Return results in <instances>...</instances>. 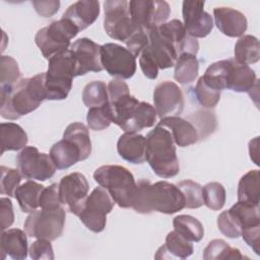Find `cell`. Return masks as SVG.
I'll return each mask as SVG.
<instances>
[{
  "mask_svg": "<svg viewBox=\"0 0 260 260\" xmlns=\"http://www.w3.org/2000/svg\"><path fill=\"white\" fill-rule=\"evenodd\" d=\"M63 138L73 142L80 150L81 159L84 160L91 154V140L88 128L80 122H73L69 124L64 133Z\"/></svg>",
  "mask_w": 260,
  "mask_h": 260,
  "instance_id": "1f68e13d",
  "label": "cell"
},
{
  "mask_svg": "<svg viewBox=\"0 0 260 260\" xmlns=\"http://www.w3.org/2000/svg\"><path fill=\"white\" fill-rule=\"evenodd\" d=\"M93 179L109 192L119 207L132 208L136 182L127 168L118 165L102 166L94 171Z\"/></svg>",
  "mask_w": 260,
  "mask_h": 260,
  "instance_id": "5b68a950",
  "label": "cell"
},
{
  "mask_svg": "<svg viewBox=\"0 0 260 260\" xmlns=\"http://www.w3.org/2000/svg\"><path fill=\"white\" fill-rule=\"evenodd\" d=\"M21 79L17 62L10 56L0 58V88H10Z\"/></svg>",
  "mask_w": 260,
  "mask_h": 260,
  "instance_id": "74e56055",
  "label": "cell"
},
{
  "mask_svg": "<svg viewBox=\"0 0 260 260\" xmlns=\"http://www.w3.org/2000/svg\"><path fill=\"white\" fill-rule=\"evenodd\" d=\"M256 85H258V79L255 71L249 65L240 64L234 58H230L226 89L249 93Z\"/></svg>",
  "mask_w": 260,
  "mask_h": 260,
  "instance_id": "ffe728a7",
  "label": "cell"
},
{
  "mask_svg": "<svg viewBox=\"0 0 260 260\" xmlns=\"http://www.w3.org/2000/svg\"><path fill=\"white\" fill-rule=\"evenodd\" d=\"M115 201L103 187H95L87 195L80 213L81 222L91 232L101 233L107 224V214L114 208Z\"/></svg>",
  "mask_w": 260,
  "mask_h": 260,
  "instance_id": "9c48e42d",
  "label": "cell"
},
{
  "mask_svg": "<svg viewBox=\"0 0 260 260\" xmlns=\"http://www.w3.org/2000/svg\"><path fill=\"white\" fill-rule=\"evenodd\" d=\"M32 6L37 13L43 17L53 16L60 7V2L57 0L53 1H31Z\"/></svg>",
  "mask_w": 260,
  "mask_h": 260,
  "instance_id": "f5cc1de1",
  "label": "cell"
},
{
  "mask_svg": "<svg viewBox=\"0 0 260 260\" xmlns=\"http://www.w3.org/2000/svg\"><path fill=\"white\" fill-rule=\"evenodd\" d=\"M89 185L85 176L75 172L64 176L59 182V197L62 205L78 216L88 195Z\"/></svg>",
  "mask_w": 260,
  "mask_h": 260,
  "instance_id": "5bb4252c",
  "label": "cell"
},
{
  "mask_svg": "<svg viewBox=\"0 0 260 260\" xmlns=\"http://www.w3.org/2000/svg\"><path fill=\"white\" fill-rule=\"evenodd\" d=\"M153 104L156 115L162 119L179 116L184 109L185 101L181 88L175 82L166 80L155 86Z\"/></svg>",
  "mask_w": 260,
  "mask_h": 260,
  "instance_id": "9a60e30c",
  "label": "cell"
},
{
  "mask_svg": "<svg viewBox=\"0 0 260 260\" xmlns=\"http://www.w3.org/2000/svg\"><path fill=\"white\" fill-rule=\"evenodd\" d=\"M129 12L137 27L149 30L167 22L171 7L166 1L132 0L129 2Z\"/></svg>",
  "mask_w": 260,
  "mask_h": 260,
  "instance_id": "4fadbf2b",
  "label": "cell"
},
{
  "mask_svg": "<svg viewBox=\"0 0 260 260\" xmlns=\"http://www.w3.org/2000/svg\"><path fill=\"white\" fill-rule=\"evenodd\" d=\"M260 172L251 170L243 175L238 184V201L259 204Z\"/></svg>",
  "mask_w": 260,
  "mask_h": 260,
  "instance_id": "f546056e",
  "label": "cell"
},
{
  "mask_svg": "<svg viewBox=\"0 0 260 260\" xmlns=\"http://www.w3.org/2000/svg\"><path fill=\"white\" fill-rule=\"evenodd\" d=\"M178 188L184 195L185 208L196 209L201 207L203 202L202 186L192 180H184L177 184Z\"/></svg>",
  "mask_w": 260,
  "mask_h": 260,
  "instance_id": "ab89813d",
  "label": "cell"
},
{
  "mask_svg": "<svg viewBox=\"0 0 260 260\" xmlns=\"http://www.w3.org/2000/svg\"><path fill=\"white\" fill-rule=\"evenodd\" d=\"M78 32V28L70 20L61 17L39 29L35 36V42L43 56L49 60L52 56L68 50L70 40Z\"/></svg>",
  "mask_w": 260,
  "mask_h": 260,
  "instance_id": "ba28073f",
  "label": "cell"
},
{
  "mask_svg": "<svg viewBox=\"0 0 260 260\" xmlns=\"http://www.w3.org/2000/svg\"><path fill=\"white\" fill-rule=\"evenodd\" d=\"M65 218L66 212L63 205L41 208L29 213L23 223V228L27 236L52 242L62 235Z\"/></svg>",
  "mask_w": 260,
  "mask_h": 260,
  "instance_id": "52a82bcc",
  "label": "cell"
},
{
  "mask_svg": "<svg viewBox=\"0 0 260 260\" xmlns=\"http://www.w3.org/2000/svg\"><path fill=\"white\" fill-rule=\"evenodd\" d=\"M26 233L19 229H8L2 231L0 237V252L2 259L6 256L14 260H24L27 257Z\"/></svg>",
  "mask_w": 260,
  "mask_h": 260,
  "instance_id": "cb8c5ba5",
  "label": "cell"
},
{
  "mask_svg": "<svg viewBox=\"0 0 260 260\" xmlns=\"http://www.w3.org/2000/svg\"><path fill=\"white\" fill-rule=\"evenodd\" d=\"M197 130L199 140L211 134L216 127V117L213 112L198 111L188 117Z\"/></svg>",
  "mask_w": 260,
  "mask_h": 260,
  "instance_id": "60d3db41",
  "label": "cell"
},
{
  "mask_svg": "<svg viewBox=\"0 0 260 260\" xmlns=\"http://www.w3.org/2000/svg\"><path fill=\"white\" fill-rule=\"evenodd\" d=\"M241 237L257 255L260 254V225L243 230Z\"/></svg>",
  "mask_w": 260,
  "mask_h": 260,
  "instance_id": "816d5d0a",
  "label": "cell"
},
{
  "mask_svg": "<svg viewBox=\"0 0 260 260\" xmlns=\"http://www.w3.org/2000/svg\"><path fill=\"white\" fill-rule=\"evenodd\" d=\"M216 27L226 37L240 38L247 30L246 16L239 10L231 7H216L213 9Z\"/></svg>",
  "mask_w": 260,
  "mask_h": 260,
  "instance_id": "d6986e66",
  "label": "cell"
},
{
  "mask_svg": "<svg viewBox=\"0 0 260 260\" xmlns=\"http://www.w3.org/2000/svg\"><path fill=\"white\" fill-rule=\"evenodd\" d=\"M100 15V2L93 0H80L71 4L63 13L62 18L70 20L78 30L91 25Z\"/></svg>",
  "mask_w": 260,
  "mask_h": 260,
  "instance_id": "7402d4cb",
  "label": "cell"
},
{
  "mask_svg": "<svg viewBox=\"0 0 260 260\" xmlns=\"http://www.w3.org/2000/svg\"><path fill=\"white\" fill-rule=\"evenodd\" d=\"M217 228L219 232L228 238L237 239L241 237V226L229 210L222 211L217 216Z\"/></svg>",
  "mask_w": 260,
  "mask_h": 260,
  "instance_id": "ee69618b",
  "label": "cell"
},
{
  "mask_svg": "<svg viewBox=\"0 0 260 260\" xmlns=\"http://www.w3.org/2000/svg\"><path fill=\"white\" fill-rule=\"evenodd\" d=\"M127 49L134 55V57H139L141 52L148 45V34L147 30L138 27L135 32L125 42Z\"/></svg>",
  "mask_w": 260,
  "mask_h": 260,
  "instance_id": "bcb514c9",
  "label": "cell"
},
{
  "mask_svg": "<svg viewBox=\"0 0 260 260\" xmlns=\"http://www.w3.org/2000/svg\"><path fill=\"white\" fill-rule=\"evenodd\" d=\"M148 45L147 49L154 59L158 69L171 68L175 65L179 56L175 44L164 37L157 29L153 27L147 30Z\"/></svg>",
  "mask_w": 260,
  "mask_h": 260,
  "instance_id": "ac0fdd59",
  "label": "cell"
},
{
  "mask_svg": "<svg viewBox=\"0 0 260 260\" xmlns=\"http://www.w3.org/2000/svg\"><path fill=\"white\" fill-rule=\"evenodd\" d=\"M110 103V102H109ZM113 112V123L125 132H139L152 127L156 122V112L153 106L138 101L130 93L110 103Z\"/></svg>",
  "mask_w": 260,
  "mask_h": 260,
  "instance_id": "277c9868",
  "label": "cell"
},
{
  "mask_svg": "<svg viewBox=\"0 0 260 260\" xmlns=\"http://www.w3.org/2000/svg\"><path fill=\"white\" fill-rule=\"evenodd\" d=\"M45 100V72H42L21 78L10 88H0V114L4 119L17 120L37 110Z\"/></svg>",
  "mask_w": 260,
  "mask_h": 260,
  "instance_id": "6da1fadb",
  "label": "cell"
},
{
  "mask_svg": "<svg viewBox=\"0 0 260 260\" xmlns=\"http://www.w3.org/2000/svg\"><path fill=\"white\" fill-rule=\"evenodd\" d=\"M29 257L34 260H54V251L51 241L38 239L29 247Z\"/></svg>",
  "mask_w": 260,
  "mask_h": 260,
  "instance_id": "f6af8a7d",
  "label": "cell"
},
{
  "mask_svg": "<svg viewBox=\"0 0 260 260\" xmlns=\"http://www.w3.org/2000/svg\"><path fill=\"white\" fill-rule=\"evenodd\" d=\"M45 187L34 180H27L18 186L14 197L23 212L30 213L40 207V196Z\"/></svg>",
  "mask_w": 260,
  "mask_h": 260,
  "instance_id": "83f0119b",
  "label": "cell"
},
{
  "mask_svg": "<svg viewBox=\"0 0 260 260\" xmlns=\"http://www.w3.org/2000/svg\"><path fill=\"white\" fill-rule=\"evenodd\" d=\"M146 139L137 132H125L117 142L118 154L128 162L138 165L145 161Z\"/></svg>",
  "mask_w": 260,
  "mask_h": 260,
  "instance_id": "603a6c76",
  "label": "cell"
},
{
  "mask_svg": "<svg viewBox=\"0 0 260 260\" xmlns=\"http://www.w3.org/2000/svg\"><path fill=\"white\" fill-rule=\"evenodd\" d=\"M86 122L89 129L102 131L113 123V112L110 103L102 106L89 108L86 115Z\"/></svg>",
  "mask_w": 260,
  "mask_h": 260,
  "instance_id": "8d00e7d4",
  "label": "cell"
},
{
  "mask_svg": "<svg viewBox=\"0 0 260 260\" xmlns=\"http://www.w3.org/2000/svg\"><path fill=\"white\" fill-rule=\"evenodd\" d=\"M1 179H0V193L13 197L16 189L18 188L22 175L18 169H12L2 166L0 168Z\"/></svg>",
  "mask_w": 260,
  "mask_h": 260,
  "instance_id": "b9f144b4",
  "label": "cell"
},
{
  "mask_svg": "<svg viewBox=\"0 0 260 260\" xmlns=\"http://www.w3.org/2000/svg\"><path fill=\"white\" fill-rule=\"evenodd\" d=\"M132 208L141 214L157 211L174 214L185 208V198L177 185L167 181L151 183L141 179L136 183Z\"/></svg>",
  "mask_w": 260,
  "mask_h": 260,
  "instance_id": "7a4b0ae2",
  "label": "cell"
},
{
  "mask_svg": "<svg viewBox=\"0 0 260 260\" xmlns=\"http://www.w3.org/2000/svg\"><path fill=\"white\" fill-rule=\"evenodd\" d=\"M157 125L167 128L170 131L175 144L180 147L192 145L199 140L194 125L189 120L179 116L162 118Z\"/></svg>",
  "mask_w": 260,
  "mask_h": 260,
  "instance_id": "44dd1931",
  "label": "cell"
},
{
  "mask_svg": "<svg viewBox=\"0 0 260 260\" xmlns=\"http://www.w3.org/2000/svg\"><path fill=\"white\" fill-rule=\"evenodd\" d=\"M75 60V76L88 72H100L104 68L101 63V46L88 38H81L70 45L69 49Z\"/></svg>",
  "mask_w": 260,
  "mask_h": 260,
  "instance_id": "e0dca14e",
  "label": "cell"
},
{
  "mask_svg": "<svg viewBox=\"0 0 260 260\" xmlns=\"http://www.w3.org/2000/svg\"><path fill=\"white\" fill-rule=\"evenodd\" d=\"M174 66V78L181 84L191 83L198 76L199 62L196 55L182 53L178 56Z\"/></svg>",
  "mask_w": 260,
  "mask_h": 260,
  "instance_id": "4dcf8cb0",
  "label": "cell"
},
{
  "mask_svg": "<svg viewBox=\"0 0 260 260\" xmlns=\"http://www.w3.org/2000/svg\"><path fill=\"white\" fill-rule=\"evenodd\" d=\"M50 156L58 170H65L82 160L79 148L70 140L63 138L50 149Z\"/></svg>",
  "mask_w": 260,
  "mask_h": 260,
  "instance_id": "484cf974",
  "label": "cell"
},
{
  "mask_svg": "<svg viewBox=\"0 0 260 260\" xmlns=\"http://www.w3.org/2000/svg\"><path fill=\"white\" fill-rule=\"evenodd\" d=\"M40 208H52L62 205L59 197V184L53 183L45 187L40 196Z\"/></svg>",
  "mask_w": 260,
  "mask_h": 260,
  "instance_id": "7dc6e473",
  "label": "cell"
},
{
  "mask_svg": "<svg viewBox=\"0 0 260 260\" xmlns=\"http://www.w3.org/2000/svg\"><path fill=\"white\" fill-rule=\"evenodd\" d=\"M258 138L259 137H255L253 140H251L249 142V153H250V157L251 159L258 166Z\"/></svg>",
  "mask_w": 260,
  "mask_h": 260,
  "instance_id": "db71d44e",
  "label": "cell"
},
{
  "mask_svg": "<svg viewBox=\"0 0 260 260\" xmlns=\"http://www.w3.org/2000/svg\"><path fill=\"white\" fill-rule=\"evenodd\" d=\"M75 71V60L69 49L52 56L48 60V70L45 72L47 100H65L71 90Z\"/></svg>",
  "mask_w": 260,
  "mask_h": 260,
  "instance_id": "8992f818",
  "label": "cell"
},
{
  "mask_svg": "<svg viewBox=\"0 0 260 260\" xmlns=\"http://www.w3.org/2000/svg\"><path fill=\"white\" fill-rule=\"evenodd\" d=\"M145 160L153 173L160 178H172L179 174L180 165L176 146L170 131L159 125L145 137Z\"/></svg>",
  "mask_w": 260,
  "mask_h": 260,
  "instance_id": "3957f363",
  "label": "cell"
},
{
  "mask_svg": "<svg viewBox=\"0 0 260 260\" xmlns=\"http://www.w3.org/2000/svg\"><path fill=\"white\" fill-rule=\"evenodd\" d=\"M174 230L190 242H200L204 237L203 224L194 216L188 214L177 215L173 219Z\"/></svg>",
  "mask_w": 260,
  "mask_h": 260,
  "instance_id": "836d02e7",
  "label": "cell"
},
{
  "mask_svg": "<svg viewBox=\"0 0 260 260\" xmlns=\"http://www.w3.org/2000/svg\"><path fill=\"white\" fill-rule=\"evenodd\" d=\"M194 252L192 242L185 239L175 230L170 232L166 237V242L158 248L155 259H186Z\"/></svg>",
  "mask_w": 260,
  "mask_h": 260,
  "instance_id": "d4e9b609",
  "label": "cell"
},
{
  "mask_svg": "<svg viewBox=\"0 0 260 260\" xmlns=\"http://www.w3.org/2000/svg\"><path fill=\"white\" fill-rule=\"evenodd\" d=\"M147 47V46H146ZM139 65L143 75L148 79H155L158 74V67L150 55L147 48H145L139 55Z\"/></svg>",
  "mask_w": 260,
  "mask_h": 260,
  "instance_id": "c3c4849f",
  "label": "cell"
},
{
  "mask_svg": "<svg viewBox=\"0 0 260 260\" xmlns=\"http://www.w3.org/2000/svg\"><path fill=\"white\" fill-rule=\"evenodd\" d=\"M1 154L5 151H16L25 147L27 143L26 132L16 123L8 122L0 125Z\"/></svg>",
  "mask_w": 260,
  "mask_h": 260,
  "instance_id": "4316f807",
  "label": "cell"
},
{
  "mask_svg": "<svg viewBox=\"0 0 260 260\" xmlns=\"http://www.w3.org/2000/svg\"><path fill=\"white\" fill-rule=\"evenodd\" d=\"M101 63L109 75L118 79H129L136 71V58L125 47L106 43L101 46Z\"/></svg>",
  "mask_w": 260,
  "mask_h": 260,
  "instance_id": "8fae6325",
  "label": "cell"
},
{
  "mask_svg": "<svg viewBox=\"0 0 260 260\" xmlns=\"http://www.w3.org/2000/svg\"><path fill=\"white\" fill-rule=\"evenodd\" d=\"M16 165L20 174L27 180L46 181L56 172L50 154L40 152L35 146H25L16 156Z\"/></svg>",
  "mask_w": 260,
  "mask_h": 260,
  "instance_id": "7c38bea8",
  "label": "cell"
},
{
  "mask_svg": "<svg viewBox=\"0 0 260 260\" xmlns=\"http://www.w3.org/2000/svg\"><path fill=\"white\" fill-rule=\"evenodd\" d=\"M194 94L197 102L207 109L214 108L220 100V91L215 90L206 85L202 79V76L198 79L194 88Z\"/></svg>",
  "mask_w": 260,
  "mask_h": 260,
  "instance_id": "7bdbcfd3",
  "label": "cell"
},
{
  "mask_svg": "<svg viewBox=\"0 0 260 260\" xmlns=\"http://www.w3.org/2000/svg\"><path fill=\"white\" fill-rule=\"evenodd\" d=\"M0 219L1 231L7 230L14 222V212L10 198L2 197L0 199Z\"/></svg>",
  "mask_w": 260,
  "mask_h": 260,
  "instance_id": "681fc988",
  "label": "cell"
},
{
  "mask_svg": "<svg viewBox=\"0 0 260 260\" xmlns=\"http://www.w3.org/2000/svg\"><path fill=\"white\" fill-rule=\"evenodd\" d=\"M204 5V1H183V24L187 35L194 39L207 37L213 28V18Z\"/></svg>",
  "mask_w": 260,
  "mask_h": 260,
  "instance_id": "2e32d148",
  "label": "cell"
},
{
  "mask_svg": "<svg viewBox=\"0 0 260 260\" xmlns=\"http://www.w3.org/2000/svg\"><path fill=\"white\" fill-rule=\"evenodd\" d=\"M229 211L238 221L242 231L260 225L259 204L238 201L229 209Z\"/></svg>",
  "mask_w": 260,
  "mask_h": 260,
  "instance_id": "d6a6232c",
  "label": "cell"
},
{
  "mask_svg": "<svg viewBox=\"0 0 260 260\" xmlns=\"http://www.w3.org/2000/svg\"><path fill=\"white\" fill-rule=\"evenodd\" d=\"M204 204L211 210H220L225 203V189L218 182H209L202 187Z\"/></svg>",
  "mask_w": 260,
  "mask_h": 260,
  "instance_id": "f35d334b",
  "label": "cell"
},
{
  "mask_svg": "<svg viewBox=\"0 0 260 260\" xmlns=\"http://www.w3.org/2000/svg\"><path fill=\"white\" fill-rule=\"evenodd\" d=\"M82 102L88 109L108 104L109 94L106 83L101 80H93L87 83L82 90Z\"/></svg>",
  "mask_w": 260,
  "mask_h": 260,
  "instance_id": "d590c367",
  "label": "cell"
},
{
  "mask_svg": "<svg viewBox=\"0 0 260 260\" xmlns=\"http://www.w3.org/2000/svg\"><path fill=\"white\" fill-rule=\"evenodd\" d=\"M108 94H109V102L113 103L120 99L121 96L130 93L129 92V87L125 81L122 79H112L108 85Z\"/></svg>",
  "mask_w": 260,
  "mask_h": 260,
  "instance_id": "f907efd6",
  "label": "cell"
},
{
  "mask_svg": "<svg viewBox=\"0 0 260 260\" xmlns=\"http://www.w3.org/2000/svg\"><path fill=\"white\" fill-rule=\"evenodd\" d=\"M241 251L237 248L231 247L225 241L221 239H214L208 243L203 251V259L205 260H228V259H245Z\"/></svg>",
  "mask_w": 260,
  "mask_h": 260,
  "instance_id": "e575fe53",
  "label": "cell"
},
{
  "mask_svg": "<svg viewBox=\"0 0 260 260\" xmlns=\"http://www.w3.org/2000/svg\"><path fill=\"white\" fill-rule=\"evenodd\" d=\"M104 10V28L110 38L125 43L138 28L131 19L128 1L107 0Z\"/></svg>",
  "mask_w": 260,
  "mask_h": 260,
  "instance_id": "30bf717a",
  "label": "cell"
},
{
  "mask_svg": "<svg viewBox=\"0 0 260 260\" xmlns=\"http://www.w3.org/2000/svg\"><path fill=\"white\" fill-rule=\"evenodd\" d=\"M234 59L240 64H253L259 61L260 44L259 40L252 35H244L235 44Z\"/></svg>",
  "mask_w": 260,
  "mask_h": 260,
  "instance_id": "f1b7e54d",
  "label": "cell"
}]
</instances>
